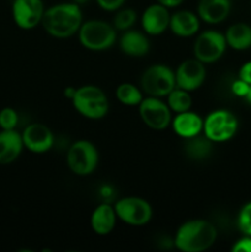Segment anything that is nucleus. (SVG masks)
Wrapping results in <instances>:
<instances>
[{
    "mask_svg": "<svg viewBox=\"0 0 251 252\" xmlns=\"http://www.w3.org/2000/svg\"><path fill=\"white\" fill-rule=\"evenodd\" d=\"M83 11L75 2H61L46 9L42 26L49 36L58 39L70 38L83 24Z\"/></svg>",
    "mask_w": 251,
    "mask_h": 252,
    "instance_id": "obj_1",
    "label": "nucleus"
},
{
    "mask_svg": "<svg viewBox=\"0 0 251 252\" xmlns=\"http://www.w3.org/2000/svg\"><path fill=\"white\" fill-rule=\"evenodd\" d=\"M217 228L206 219H192L180 225L174 245L182 252H202L211 249L217 240Z\"/></svg>",
    "mask_w": 251,
    "mask_h": 252,
    "instance_id": "obj_2",
    "label": "nucleus"
},
{
    "mask_svg": "<svg viewBox=\"0 0 251 252\" xmlns=\"http://www.w3.org/2000/svg\"><path fill=\"white\" fill-rule=\"evenodd\" d=\"M78 37L84 48L101 52L110 49L116 43L117 30L110 22L102 20H89L81 24Z\"/></svg>",
    "mask_w": 251,
    "mask_h": 252,
    "instance_id": "obj_3",
    "label": "nucleus"
},
{
    "mask_svg": "<svg viewBox=\"0 0 251 252\" xmlns=\"http://www.w3.org/2000/svg\"><path fill=\"white\" fill-rule=\"evenodd\" d=\"M74 108L88 120H101L108 113V98L102 89L96 85H83L76 88L71 98Z\"/></svg>",
    "mask_w": 251,
    "mask_h": 252,
    "instance_id": "obj_4",
    "label": "nucleus"
},
{
    "mask_svg": "<svg viewBox=\"0 0 251 252\" xmlns=\"http://www.w3.org/2000/svg\"><path fill=\"white\" fill-rule=\"evenodd\" d=\"M175 88V71L165 64H153L140 76V89L147 96L166 97Z\"/></svg>",
    "mask_w": 251,
    "mask_h": 252,
    "instance_id": "obj_5",
    "label": "nucleus"
},
{
    "mask_svg": "<svg viewBox=\"0 0 251 252\" xmlns=\"http://www.w3.org/2000/svg\"><path fill=\"white\" fill-rule=\"evenodd\" d=\"M239 121L231 111L218 108L203 120V134L213 143H224L236 134Z\"/></svg>",
    "mask_w": 251,
    "mask_h": 252,
    "instance_id": "obj_6",
    "label": "nucleus"
},
{
    "mask_svg": "<svg viewBox=\"0 0 251 252\" xmlns=\"http://www.w3.org/2000/svg\"><path fill=\"white\" fill-rule=\"evenodd\" d=\"M66 165L76 176H89L98 165L97 149L89 140H76L66 152Z\"/></svg>",
    "mask_w": 251,
    "mask_h": 252,
    "instance_id": "obj_7",
    "label": "nucleus"
},
{
    "mask_svg": "<svg viewBox=\"0 0 251 252\" xmlns=\"http://www.w3.org/2000/svg\"><path fill=\"white\" fill-rule=\"evenodd\" d=\"M113 207L117 218L127 225L144 226L153 218L152 206L147 199L140 197H123L118 199Z\"/></svg>",
    "mask_w": 251,
    "mask_h": 252,
    "instance_id": "obj_8",
    "label": "nucleus"
},
{
    "mask_svg": "<svg viewBox=\"0 0 251 252\" xmlns=\"http://www.w3.org/2000/svg\"><path fill=\"white\" fill-rule=\"evenodd\" d=\"M225 36L217 30H206L197 34L193 43V56L203 64L216 63L226 51Z\"/></svg>",
    "mask_w": 251,
    "mask_h": 252,
    "instance_id": "obj_9",
    "label": "nucleus"
},
{
    "mask_svg": "<svg viewBox=\"0 0 251 252\" xmlns=\"http://www.w3.org/2000/svg\"><path fill=\"white\" fill-rule=\"evenodd\" d=\"M143 123L154 130H164L171 126L172 111L160 97L145 96L138 106Z\"/></svg>",
    "mask_w": 251,
    "mask_h": 252,
    "instance_id": "obj_10",
    "label": "nucleus"
},
{
    "mask_svg": "<svg viewBox=\"0 0 251 252\" xmlns=\"http://www.w3.org/2000/svg\"><path fill=\"white\" fill-rule=\"evenodd\" d=\"M206 64L199 62L194 57L182 62L175 71L177 88L184 89L189 93L201 88L206 80Z\"/></svg>",
    "mask_w": 251,
    "mask_h": 252,
    "instance_id": "obj_11",
    "label": "nucleus"
},
{
    "mask_svg": "<svg viewBox=\"0 0 251 252\" xmlns=\"http://www.w3.org/2000/svg\"><path fill=\"white\" fill-rule=\"evenodd\" d=\"M46 11L42 0H14L12 19L17 27L32 30L38 26Z\"/></svg>",
    "mask_w": 251,
    "mask_h": 252,
    "instance_id": "obj_12",
    "label": "nucleus"
},
{
    "mask_svg": "<svg viewBox=\"0 0 251 252\" xmlns=\"http://www.w3.org/2000/svg\"><path fill=\"white\" fill-rule=\"evenodd\" d=\"M21 135L24 147L34 154H44L54 144L53 132L42 123H31L25 128Z\"/></svg>",
    "mask_w": 251,
    "mask_h": 252,
    "instance_id": "obj_13",
    "label": "nucleus"
},
{
    "mask_svg": "<svg viewBox=\"0 0 251 252\" xmlns=\"http://www.w3.org/2000/svg\"><path fill=\"white\" fill-rule=\"evenodd\" d=\"M170 16L171 14L169 12V9L164 5L159 2L149 5L143 11L142 19H140L143 31L149 36L162 34L166 30H169Z\"/></svg>",
    "mask_w": 251,
    "mask_h": 252,
    "instance_id": "obj_14",
    "label": "nucleus"
},
{
    "mask_svg": "<svg viewBox=\"0 0 251 252\" xmlns=\"http://www.w3.org/2000/svg\"><path fill=\"white\" fill-rule=\"evenodd\" d=\"M201 19L188 10H179L170 16L169 30L180 38H189L198 33Z\"/></svg>",
    "mask_w": 251,
    "mask_h": 252,
    "instance_id": "obj_15",
    "label": "nucleus"
},
{
    "mask_svg": "<svg viewBox=\"0 0 251 252\" xmlns=\"http://www.w3.org/2000/svg\"><path fill=\"white\" fill-rule=\"evenodd\" d=\"M171 127L175 134L180 138L185 140L191 139L203 133V118L198 113L192 112L191 110L185 111L176 113V116L172 117Z\"/></svg>",
    "mask_w": 251,
    "mask_h": 252,
    "instance_id": "obj_16",
    "label": "nucleus"
},
{
    "mask_svg": "<svg viewBox=\"0 0 251 252\" xmlns=\"http://www.w3.org/2000/svg\"><path fill=\"white\" fill-rule=\"evenodd\" d=\"M145 34L147 33L132 29L123 32L118 39V46L122 53L133 58L147 56L150 49V42Z\"/></svg>",
    "mask_w": 251,
    "mask_h": 252,
    "instance_id": "obj_17",
    "label": "nucleus"
},
{
    "mask_svg": "<svg viewBox=\"0 0 251 252\" xmlns=\"http://www.w3.org/2000/svg\"><path fill=\"white\" fill-rule=\"evenodd\" d=\"M230 10V0H199L197 15L206 24L218 25L226 20Z\"/></svg>",
    "mask_w": 251,
    "mask_h": 252,
    "instance_id": "obj_18",
    "label": "nucleus"
},
{
    "mask_svg": "<svg viewBox=\"0 0 251 252\" xmlns=\"http://www.w3.org/2000/svg\"><path fill=\"white\" fill-rule=\"evenodd\" d=\"M117 214L115 207L108 203L98 204L91 213L90 225L96 235L105 236L112 233L117 223Z\"/></svg>",
    "mask_w": 251,
    "mask_h": 252,
    "instance_id": "obj_19",
    "label": "nucleus"
},
{
    "mask_svg": "<svg viewBox=\"0 0 251 252\" xmlns=\"http://www.w3.org/2000/svg\"><path fill=\"white\" fill-rule=\"evenodd\" d=\"M22 135L16 129L0 132V165L14 162L24 149Z\"/></svg>",
    "mask_w": 251,
    "mask_h": 252,
    "instance_id": "obj_20",
    "label": "nucleus"
},
{
    "mask_svg": "<svg viewBox=\"0 0 251 252\" xmlns=\"http://www.w3.org/2000/svg\"><path fill=\"white\" fill-rule=\"evenodd\" d=\"M228 47L235 51L251 48V26L245 22H236L228 27L224 33Z\"/></svg>",
    "mask_w": 251,
    "mask_h": 252,
    "instance_id": "obj_21",
    "label": "nucleus"
},
{
    "mask_svg": "<svg viewBox=\"0 0 251 252\" xmlns=\"http://www.w3.org/2000/svg\"><path fill=\"white\" fill-rule=\"evenodd\" d=\"M212 149H213V142L208 139L204 135L201 137V134L197 137L186 139V145H185V152L187 157H189L193 160H203L211 155Z\"/></svg>",
    "mask_w": 251,
    "mask_h": 252,
    "instance_id": "obj_22",
    "label": "nucleus"
},
{
    "mask_svg": "<svg viewBox=\"0 0 251 252\" xmlns=\"http://www.w3.org/2000/svg\"><path fill=\"white\" fill-rule=\"evenodd\" d=\"M142 89L135 86L132 83H122L116 89V97L118 102L128 107H138L142 102L143 97Z\"/></svg>",
    "mask_w": 251,
    "mask_h": 252,
    "instance_id": "obj_23",
    "label": "nucleus"
},
{
    "mask_svg": "<svg viewBox=\"0 0 251 252\" xmlns=\"http://www.w3.org/2000/svg\"><path fill=\"white\" fill-rule=\"evenodd\" d=\"M192 102L193 100H192L191 93L177 88V86L166 96V103L169 105L170 110L175 113H181L191 110Z\"/></svg>",
    "mask_w": 251,
    "mask_h": 252,
    "instance_id": "obj_24",
    "label": "nucleus"
},
{
    "mask_svg": "<svg viewBox=\"0 0 251 252\" xmlns=\"http://www.w3.org/2000/svg\"><path fill=\"white\" fill-rule=\"evenodd\" d=\"M137 17L138 15L135 10L130 9V7H125V9L121 7L116 11L112 25L117 31L125 32L134 26V24L137 22Z\"/></svg>",
    "mask_w": 251,
    "mask_h": 252,
    "instance_id": "obj_25",
    "label": "nucleus"
},
{
    "mask_svg": "<svg viewBox=\"0 0 251 252\" xmlns=\"http://www.w3.org/2000/svg\"><path fill=\"white\" fill-rule=\"evenodd\" d=\"M238 228L244 235L251 236V201L244 204L239 212Z\"/></svg>",
    "mask_w": 251,
    "mask_h": 252,
    "instance_id": "obj_26",
    "label": "nucleus"
},
{
    "mask_svg": "<svg viewBox=\"0 0 251 252\" xmlns=\"http://www.w3.org/2000/svg\"><path fill=\"white\" fill-rule=\"evenodd\" d=\"M19 123V115L11 107H5L0 111V128L2 130L15 129Z\"/></svg>",
    "mask_w": 251,
    "mask_h": 252,
    "instance_id": "obj_27",
    "label": "nucleus"
},
{
    "mask_svg": "<svg viewBox=\"0 0 251 252\" xmlns=\"http://www.w3.org/2000/svg\"><path fill=\"white\" fill-rule=\"evenodd\" d=\"M249 88H250V85H249L248 83H245V81L241 80L240 78H238L236 80L233 81V84H231V93H233L236 97L244 98L246 96V94H248Z\"/></svg>",
    "mask_w": 251,
    "mask_h": 252,
    "instance_id": "obj_28",
    "label": "nucleus"
},
{
    "mask_svg": "<svg viewBox=\"0 0 251 252\" xmlns=\"http://www.w3.org/2000/svg\"><path fill=\"white\" fill-rule=\"evenodd\" d=\"M98 6L105 11H117L123 6L126 0H96Z\"/></svg>",
    "mask_w": 251,
    "mask_h": 252,
    "instance_id": "obj_29",
    "label": "nucleus"
},
{
    "mask_svg": "<svg viewBox=\"0 0 251 252\" xmlns=\"http://www.w3.org/2000/svg\"><path fill=\"white\" fill-rule=\"evenodd\" d=\"M233 252H251V236L244 235L231 246Z\"/></svg>",
    "mask_w": 251,
    "mask_h": 252,
    "instance_id": "obj_30",
    "label": "nucleus"
},
{
    "mask_svg": "<svg viewBox=\"0 0 251 252\" xmlns=\"http://www.w3.org/2000/svg\"><path fill=\"white\" fill-rule=\"evenodd\" d=\"M239 78L251 85V61L245 62L239 69Z\"/></svg>",
    "mask_w": 251,
    "mask_h": 252,
    "instance_id": "obj_31",
    "label": "nucleus"
},
{
    "mask_svg": "<svg viewBox=\"0 0 251 252\" xmlns=\"http://www.w3.org/2000/svg\"><path fill=\"white\" fill-rule=\"evenodd\" d=\"M185 0H157V2L164 6H166L167 9H172V7H177L184 2Z\"/></svg>",
    "mask_w": 251,
    "mask_h": 252,
    "instance_id": "obj_32",
    "label": "nucleus"
},
{
    "mask_svg": "<svg viewBox=\"0 0 251 252\" xmlns=\"http://www.w3.org/2000/svg\"><path fill=\"white\" fill-rule=\"evenodd\" d=\"M75 91H76V88H74V86H68V88L64 90V96L71 101V98H73L74 95H75Z\"/></svg>",
    "mask_w": 251,
    "mask_h": 252,
    "instance_id": "obj_33",
    "label": "nucleus"
},
{
    "mask_svg": "<svg viewBox=\"0 0 251 252\" xmlns=\"http://www.w3.org/2000/svg\"><path fill=\"white\" fill-rule=\"evenodd\" d=\"M244 98H245L246 102H248L249 105H251V85H250V88H249L248 94H246V96Z\"/></svg>",
    "mask_w": 251,
    "mask_h": 252,
    "instance_id": "obj_34",
    "label": "nucleus"
},
{
    "mask_svg": "<svg viewBox=\"0 0 251 252\" xmlns=\"http://www.w3.org/2000/svg\"><path fill=\"white\" fill-rule=\"evenodd\" d=\"M71 1L75 2V4H78V5H83V4H85V2H88L89 0H71Z\"/></svg>",
    "mask_w": 251,
    "mask_h": 252,
    "instance_id": "obj_35",
    "label": "nucleus"
}]
</instances>
